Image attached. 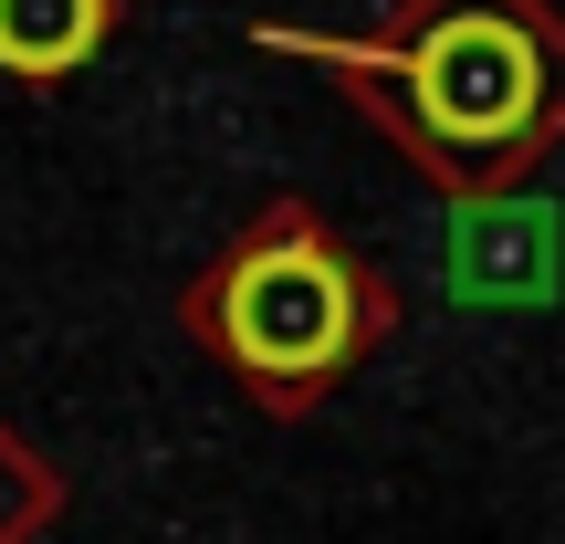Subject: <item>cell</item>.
Listing matches in <instances>:
<instances>
[{
	"instance_id": "cell-1",
	"label": "cell",
	"mask_w": 565,
	"mask_h": 544,
	"mask_svg": "<svg viewBox=\"0 0 565 544\" xmlns=\"http://www.w3.org/2000/svg\"><path fill=\"white\" fill-rule=\"evenodd\" d=\"M294 53L335 63L440 179H503L565 116V42L534 21V0H419L387 42H294Z\"/></svg>"
},
{
	"instance_id": "cell-2",
	"label": "cell",
	"mask_w": 565,
	"mask_h": 544,
	"mask_svg": "<svg viewBox=\"0 0 565 544\" xmlns=\"http://www.w3.org/2000/svg\"><path fill=\"white\" fill-rule=\"evenodd\" d=\"M366 335H377V282L303 210H273L263 231H242L221 252V273L200 282V345L242 387H263L273 408L335 387Z\"/></svg>"
},
{
	"instance_id": "cell-4",
	"label": "cell",
	"mask_w": 565,
	"mask_h": 544,
	"mask_svg": "<svg viewBox=\"0 0 565 544\" xmlns=\"http://www.w3.org/2000/svg\"><path fill=\"white\" fill-rule=\"evenodd\" d=\"M545 210H461V294H513V282H545Z\"/></svg>"
},
{
	"instance_id": "cell-3",
	"label": "cell",
	"mask_w": 565,
	"mask_h": 544,
	"mask_svg": "<svg viewBox=\"0 0 565 544\" xmlns=\"http://www.w3.org/2000/svg\"><path fill=\"white\" fill-rule=\"evenodd\" d=\"M116 0H0V74L11 84H63L105 53Z\"/></svg>"
}]
</instances>
